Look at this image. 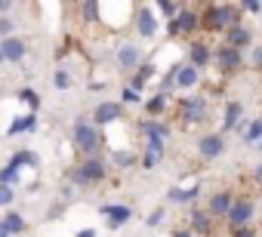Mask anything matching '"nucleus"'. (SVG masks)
<instances>
[{"mask_svg":"<svg viewBox=\"0 0 262 237\" xmlns=\"http://www.w3.org/2000/svg\"><path fill=\"white\" fill-rule=\"evenodd\" d=\"M241 7H231V4H210L201 16V25L210 28V31H219V28H231V25H241Z\"/></svg>","mask_w":262,"mask_h":237,"instance_id":"1","label":"nucleus"},{"mask_svg":"<svg viewBox=\"0 0 262 237\" xmlns=\"http://www.w3.org/2000/svg\"><path fill=\"white\" fill-rule=\"evenodd\" d=\"M74 145H77L83 154L99 157V154H96L99 145H102V133H99V127L90 124V121H77V124H74Z\"/></svg>","mask_w":262,"mask_h":237,"instance_id":"2","label":"nucleus"},{"mask_svg":"<svg viewBox=\"0 0 262 237\" xmlns=\"http://www.w3.org/2000/svg\"><path fill=\"white\" fill-rule=\"evenodd\" d=\"M105 179V163L102 157H90L86 163H80L74 173H71V182L74 185H93V182H102Z\"/></svg>","mask_w":262,"mask_h":237,"instance_id":"3","label":"nucleus"},{"mask_svg":"<svg viewBox=\"0 0 262 237\" xmlns=\"http://www.w3.org/2000/svg\"><path fill=\"white\" fill-rule=\"evenodd\" d=\"M179 114H182V121H185V124H204V117H207V105H204V99L188 96V99H182V102H179Z\"/></svg>","mask_w":262,"mask_h":237,"instance_id":"4","label":"nucleus"},{"mask_svg":"<svg viewBox=\"0 0 262 237\" xmlns=\"http://www.w3.org/2000/svg\"><path fill=\"white\" fill-rule=\"evenodd\" d=\"M216 65H219L222 74H234V71L244 65V53H241V50H231V46L222 43V46L216 50Z\"/></svg>","mask_w":262,"mask_h":237,"instance_id":"5","label":"nucleus"},{"mask_svg":"<svg viewBox=\"0 0 262 237\" xmlns=\"http://www.w3.org/2000/svg\"><path fill=\"white\" fill-rule=\"evenodd\" d=\"M253 212H256V209H253V203H250V200H234L225 219H228V225H231V228H247V225H250V219H253Z\"/></svg>","mask_w":262,"mask_h":237,"instance_id":"6","label":"nucleus"},{"mask_svg":"<svg viewBox=\"0 0 262 237\" xmlns=\"http://www.w3.org/2000/svg\"><path fill=\"white\" fill-rule=\"evenodd\" d=\"M253 43V31L250 28H244V25H231V28H225V46H231V50H244V46H250Z\"/></svg>","mask_w":262,"mask_h":237,"instance_id":"7","label":"nucleus"},{"mask_svg":"<svg viewBox=\"0 0 262 237\" xmlns=\"http://www.w3.org/2000/svg\"><path fill=\"white\" fill-rule=\"evenodd\" d=\"M231 203H234V197H231L228 191H216V194L210 197L207 216H210V219H225V216H228V209H231Z\"/></svg>","mask_w":262,"mask_h":237,"instance_id":"8","label":"nucleus"},{"mask_svg":"<svg viewBox=\"0 0 262 237\" xmlns=\"http://www.w3.org/2000/svg\"><path fill=\"white\" fill-rule=\"evenodd\" d=\"M25 53H28V46L19 37H4V43H0V56H4V62H22Z\"/></svg>","mask_w":262,"mask_h":237,"instance_id":"9","label":"nucleus"},{"mask_svg":"<svg viewBox=\"0 0 262 237\" xmlns=\"http://www.w3.org/2000/svg\"><path fill=\"white\" fill-rule=\"evenodd\" d=\"M222 151H225V139H222V136H201V142H198V154H201V157L213 160V157H219Z\"/></svg>","mask_w":262,"mask_h":237,"instance_id":"10","label":"nucleus"},{"mask_svg":"<svg viewBox=\"0 0 262 237\" xmlns=\"http://www.w3.org/2000/svg\"><path fill=\"white\" fill-rule=\"evenodd\" d=\"M93 121H96L99 127H108V124L120 121V105H117V102H102V105L93 111Z\"/></svg>","mask_w":262,"mask_h":237,"instance_id":"11","label":"nucleus"},{"mask_svg":"<svg viewBox=\"0 0 262 237\" xmlns=\"http://www.w3.org/2000/svg\"><path fill=\"white\" fill-rule=\"evenodd\" d=\"M173 22H176V28H179V34H194V31L201 28V16H198L194 10H179Z\"/></svg>","mask_w":262,"mask_h":237,"instance_id":"12","label":"nucleus"},{"mask_svg":"<svg viewBox=\"0 0 262 237\" xmlns=\"http://www.w3.org/2000/svg\"><path fill=\"white\" fill-rule=\"evenodd\" d=\"M136 22H139V34H142V37H155V34H158V16H155L148 7L139 10Z\"/></svg>","mask_w":262,"mask_h":237,"instance_id":"13","label":"nucleus"},{"mask_svg":"<svg viewBox=\"0 0 262 237\" xmlns=\"http://www.w3.org/2000/svg\"><path fill=\"white\" fill-rule=\"evenodd\" d=\"M102 216H108V225L111 228H120L123 222H129V206H102Z\"/></svg>","mask_w":262,"mask_h":237,"instance_id":"14","label":"nucleus"},{"mask_svg":"<svg viewBox=\"0 0 262 237\" xmlns=\"http://www.w3.org/2000/svg\"><path fill=\"white\" fill-rule=\"evenodd\" d=\"M241 114H244V105L241 102H228L225 114H222V130H234L241 124Z\"/></svg>","mask_w":262,"mask_h":237,"instance_id":"15","label":"nucleus"},{"mask_svg":"<svg viewBox=\"0 0 262 237\" xmlns=\"http://www.w3.org/2000/svg\"><path fill=\"white\" fill-rule=\"evenodd\" d=\"M198 77H201V71H198L194 65H182V68H176V86H182V89H191V86L198 83Z\"/></svg>","mask_w":262,"mask_h":237,"instance_id":"16","label":"nucleus"},{"mask_svg":"<svg viewBox=\"0 0 262 237\" xmlns=\"http://www.w3.org/2000/svg\"><path fill=\"white\" fill-rule=\"evenodd\" d=\"M213 228V219L207 216V209H194L191 212V222H188V231L191 234H207Z\"/></svg>","mask_w":262,"mask_h":237,"instance_id":"17","label":"nucleus"},{"mask_svg":"<svg viewBox=\"0 0 262 237\" xmlns=\"http://www.w3.org/2000/svg\"><path fill=\"white\" fill-rule=\"evenodd\" d=\"M198 191H201V185H198V182H191L188 188L176 185V188H170V200H173V203H188V200H194V197H198Z\"/></svg>","mask_w":262,"mask_h":237,"instance_id":"18","label":"nucleus"},{"mask_svg":"<svg viewBox=\"0 0 262 237\" xmlns=\"http://www.w3.org/2000/svg\"><path fill=\"white\" fill-rule=\"evenodd\" d=\"M210 56H213V53H210V46H207L204 40H194V43H191V65H194L198 71L210 62Z\"/></svg>","mask_w":262,"mask_h":237,"instance_id":"19","label":"nucleus"},{"mask_svg":"<svg viewBox=\"0 0 262 237\" xmlns=\"http://www.w3.org/2000/svg\"><path fill=\"white\" fill-rule=\"evenodd\" d=\"M117 62H120L123 68H136V65H139V50H136L133 43H123V46L117 50Z\"/></svg>","mask_w":262,"mask_h":237,"instance_id":"20","label":"nucleus"},{"mask_svg":"<svg viewBox=\"0 0 262 237\" xmlns=\"http://www.w3.org/2000/svg\"><path fill=\"white\" fill-rule=\"evenodd\" d=\"M34 127H37V114H31V111H28V114H22V117H16V124L10 127V136H19V133H25V130L31 133Z\"/></svg>","mask_w":262,"mask_h":237,"instance_id":"21","label":"nucleus"},{"mask_svg":"<svg viewBox=\"0 0 262 237\" xmlns=\"http://www.w3.org/2000/svg\"><path fill=\"white\" fill-rule=\"evenodd\" d=\"M0 225H4V228L10 231V237H13V234H22V231H25V219H22L19 212H7V216H4V222H0Z\"/></svg>","mask_w":262,"mask_h":237,"instance_id":"22","label":"nucleus"},{"mask_svg":"<svg viewBox=\"0 0 262 237\" xmlns=\"http://www.w3.org/2000/svg\"><path fill=\"white\" fill-rule=\"evenodd\" d=\"M16 182H19V170H16V167H10V163H7V167H4V170H0V185H7V188H13V185H16Z\"/></svg>","mask_w":262,"mask_h":237,"instance_id":"23","label":"nucleus"},{"mask_svg":"<svg viewBox=\"0 0 262 237\" xmlns=\"http://www.w3.org/2000/svg\"><path fill=\"white\" fill-rule=\"evenodd\" d=\"M164 108H167V96H164V92H158L155 99L145 102V111H148V114H161Z\"/></svg>","mask_w":262,"mask_h":237,"instance_id":"24","label":"nucleus"},{"mask_svg":"<svg viewBox=\"0 0 262 237\" xmlns=\"http://www.w3.org/2000/svg\"><path fill=\"white\" fill-rule=\"evenodd\" d=\"M145 136H148V139H167V127L158 124V121H148V124H145Z\"/></svg>","mask_w":262,"mask_h":237,"instance_id":"25","label":"nucleus"},{"mask_svg":"<svg viewBox=\"0 0 262 237\" xmlns=\"http://www.w3.org/2000/svg\"><path fill=\"white\" fill-rule=\"evenodd\" d=\"M262 139V121H253L247 130H244V142L250 145V142H259Z\"/></svg>","mask_w":262,"mask_h":237,"instance_id":"26","label":"nucleus"},{"mask_svg":"<svg viewBox=\"0 0 262 237\" xmlns=\"http://www.w3.org/2000/svg\"><path fill=\"white\" fill-rule=\"evenodd\" d=\"M19 99H22V102H25V105L31 108V114H34V111H37V105H40L37 92H34V89H28V86H25V89H19Z\"/></svg>","mask_w":262,"mask_h":237,"instance_id":"27","label":"nucleus"},{"mask_svg":"<svg viewBox=\"0 0 262 237\" xmlns=\"http://www.w3.org/2000/svg\"><path fill=\"white\" fill-rule=\"evenodd\" d=\"M25 163H28V167H34V163H37V157H34L31 151H19V154L10 160V167H16V170H19V167H25Z\"/></svg>","mask_w":262,"mask_h":237,"instance_id":"28","label":"nucleus"},{"mask_svg":"<svg viewBox=\"0 0 262 237\" xmlns=\"http://www.w3.org/2000/svg\"><path fill=\"white\" fill-rule=\"evenodd\" d=\"M158 10H161L164 16H170V19H176V13H179V7H176V4H170V0H161Z\"/></svg>","mask_w":262,"mask_h":237,"instance_id":"29","label":"nucleus"},{"mask_svg":"<svg viewBox=\"0 0 262 237\" xmlns=\"http://www.w3.org/2000/svg\"><path fill=\"white\" fill-rule=\"evenodd\" d=\"M80 10H83V19H86V22H96V16H99V4H83Z\"/></svg>","mask_w":262,"mask_h":237,"instance_id":"30","label":"nucleus"},{"mask_svg":"<svg viewBox=\"0 0 262 237\" xmlns=\"http://www.w3.org/2000/svg\"><path fill=\"white\" fill-rule=\"evenodd\" d=\"M161 157H164V154H151V151H145V157H142V167H145V170H155V167L161 163Z\"/></svg>","mask_w":262,"mask_h":237,"instance_id":"31","label":"nucleus"},{"mask_svg":"<svg viewBox=\"0 0 262 237\" xmlns=\"http://www.w3.org/2000/svg\"><path fill=\"white\" fill-rule=\"evenodd\" d=\"M133 160H136V157L129 154V151H117V154H114V163H117V167H129Z\"/></svg>","mask_w":262,"mask_h":237,"instance_id":"32","label":"nucleus"},{"mask_svg":"<svg viewBox=\"0 0 262 237\" xmlns=\"http://www.w3.org/2000/svg\"><path fill=\"white\" fill-rule=\"evenodd\" d=\"M13 188H7V185H0V206H7V203H13Z\"/></svg>","mask_w":262,"mask_h":237,"instance_id":"33","label":"nucleus"},{"mask_svg":"<svg viewBox=\"0 0 262 237\" xmlns=\"http://www.w3.org/2000/svg\"><path fill=\"white\" fill-rule=\"evenodd\" d=\"M241 10H247V13H262V4H259V0H244Z\"/></svg>","mask_w":262,"mask_h":237,"instance_id":"34","label":"nucleus"},{"mask_svg":"<svg viewBox=\"0 0 262 237\" xmlns=\"http://www.w3.org/2000/svg\"><path fill=\"white\" fill-rule=\"evenodd\" d=\"M56 86H59V89H65V86H71V77H68L65 71H56Z\"/></svg>","mask_w":262,"mask_h":237,"instance_id":"35","label":"nucleus"},{"mask_svg":"<svg viewBox=\"0 0 262 237\" xmlns=\"http://www.w3.org/2000/svg\"><path fill=\"white\" fill-rule=\"evenodd\" d=\"M139 77H142V80L148 83V80L155 77V65H142V68H139Z\"/></svg>","mask_w":262,"mask_h":237,"instance_id":"36","label":"nucleus"},{"mask_svg":"<svg viewBox=\"0 0 262 237\" xmlns=\"http://www.w3.org/2000/svg\"><path fill=\"white\" fill-rule=\"evenodd\" d=\"M10 31H13V22H10L7 16H0V34H4V37H10Z\"/></svg>","mask_w":262,"mask_h":237,"instance_id":"37","label":"nucleus"},{"mask_svg":"<svg viewBox=\"0 0 262 237\" xmlns=\"http://www.w3.org/2000/svg\"><path fill=\"white\" fill-rule=\"evenodd\" d=\"M231 237H256V231L247 225V228H234V231H231Z\"/></svg>","mask_w":262,"mask_h":237,"instance_id":"38","label":"nucleus"},{"mask_svg":"<svg viewBox=\"0 0 262 237\" xmlns=\"http://www.w3.org/2000/svg\"><path fill=\"white\" fill-rule=\"evenodd\" d=\"M161 219H164V209H155V212H148V225H161Z\"/></svg>","mask_w":262,"mask_h":237,"instance_id":"39","label":"nucleus"},{"mask_svg":"<svg viewBox=\"0 0 262 237\" xmlns=\"http://www.w3.org/2000/svg\"><path fill=\"white\" fill-rule=\"evenodd\" d=\"M253 68H259V71H262V46H256V50H253Z\"/></svg>","mask_w":262,"mask_h":237,"instance_id":"40","label":"nucleus"},{"mask_svg":"<svg viewBox=\"0 0 262 237\" xmlns=\"http://www.w3.org/2000/svg\"><path fill=\"white\" fill-rule=\"evenodd\" d=\"M123 102H139V92L136 89H123Z\"/></svg>","mask_w":262,"mask_h":237,"instance_id":"41","label":"nucleus"},{"mask_svg":"<svg viewBox=\"0 0 262 237\" xmlns=\"http://www.w3.org/2000/svg\"><path fill=\"white\" fill-rule=\"evenodd\" d=\"M142 86H145V80H142V77H139V74H136V77H133V86H129V89H136V92H139V89H142Z\"/></svg>","mask_w":262,"mask_h":237,"instance_id":"42","label":"nucleus"},{"mask_svg":"<svg viewBox=\"0 0 262 237\" xmlns=\"http://www.w3.org/2000/svg\"><path fill=\"white\" fill-rule=\"evenodd\" d=\"M253 179H256V182H259V185H262V163H259V167H256V170H253Z\"/></svg>","mask_w":262,"mask_h":237,"instance_id":"43","label":"nucleus"},{"mask_svg":"<svg viewBox=\"0 0 262 237\" xmlns=\"http://www.w3.org/2000/svg\"><path fill=\"white\" fill-rule=\"evenodd\" d=\"M173 237H194V234H191L188 228H182V231H173Z\"/></svg>","mask_w":262,"mask_h":237,"instance_id":"44","label":"nucleus"},{"mask_svg":"<svg viewBox=\"0 0 262 237\" xmlns=\"http://www.w3.org/2000/svg\"><path fill=\"white\" fill-rule=\"evenodd\" d=\"M7 10H10V0H0V13L7 16Z\"/></svg>","mask_w":262,"mask_h":237,"instance_id":"45","label":"nucleus"},{"mask_svg":"<svg viewBox=\"0 0 262 237\" xmlns=\"http://www.w3.org/2000/svg\"><path fill=\"white\" fill-rule=\"evenodd\" d=\"M77 237H96V231H93V228H86V231H80Z\"/></svg>","mask_w":262,"mask_h":237,"instance_id":"46","label":"nucleus"},{"mask_svg":"<svg viewBox=\"0 0 262 237\" xmlns=\"http://www.w3.org/2000/svg\"><path fill=\"white\" fill-rule=\"evenodd\" d=\"M0 237H10V231H7V228H4V225H0Z\"/></svg>","mask_w":262,"mask_h":237,"instance_id":"47","label":"nucleus"},{"mask_svg":"<svg viewBox=\"0 0 262 237\" xmlns=\"http://www.w3.org/2000/svg\"><path fill=\"white\" fill-rule=\"evenodd\" d=\"M0 65H4V56H0Z\"/></svg>","mask_w":262,"mask_h":237,"instance_id":"48","label":"nucleus"},{"mask_svg":"<svg viewBox=\"0 0 262 237\" xmlns=\"http://www.w3.org/2000/svg\"><path fill=\"white\" fill-rule=\"evenodd\" d=\"M0 96H4V89H0Z\"/></svg>","mask_w":262,"mask_h":237,"instance_id":"49","label":"nucleus"}]
</instances>
